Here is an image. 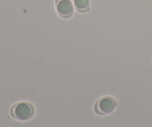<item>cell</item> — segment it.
Returning <instances> with one entry per match:
<instances>
[{
  "label": "cell",
  "mask_w": 152,
  "mask_h": 127,
  "mask_svg": "<svg viewBox=\"0 0 152 127\" xmlns=\"http://www.w3.org/2000/svg\"><path fill=\"white\" fill-rule=\"evenodd\" d=\"M35 108L31 103L21 101L16 103L10 110V115L13 118L20 121H26L34 117Z\"/></svg>",
  "instance_id": "6da1fadb"
},
{
  "label": "cell",
  "mask_w": 152,
  "mask_h": 127,
  "mask_svg": "<svg viewBox=\"0 0 152 127\" xmlns=\"http://www.w3.org/2000/svg\"><path fill=\"white\" fill-rule=\"evenodd\" d=\"M117 101L112 97H102L96 101L94 110L98 115H105L112 112L117 107Z\"/></svg>",
  "instance_id": "7a4b0ae2"
},
{
  "label": "cell",
  "mask_w": 152,
  "mask_h": 127,
  "mask_svg": "<svg viewBox=\"0 0 152 127\" xmlns=\"http://www.w3.org/2000/svg\"><path fill=\"white\" fill-rule=\"evenodd\" d=\"M56 10L62 18H69L74 13V6L71 0H55Z\"/></svg>",
  "instance_id": "3957f363"
},
{
  "label": "cell",
  "mask_w": 152,
  "mask_h": 127,
  "mask_svg": "<svg viewBox=\"0 0 152 127\" xmlns=\"http://www.w3.org/2000/svg\"><path fill=\"white\" fill-rule=\"evenodd\" d=\"M75 8L80 13H86L90 10L89 0H73Z\"/></svg>",
  "instance_id": "277c9868"
}]
</instances>
